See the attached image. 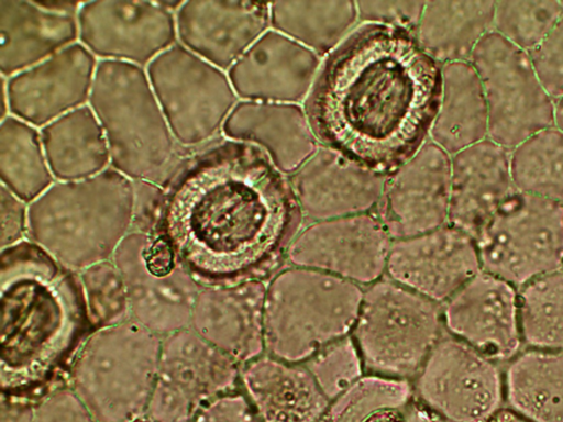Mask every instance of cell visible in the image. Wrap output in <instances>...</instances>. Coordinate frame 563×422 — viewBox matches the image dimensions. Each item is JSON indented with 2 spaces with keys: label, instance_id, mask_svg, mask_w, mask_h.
<instances>
[{
  "label": "cell",
  "instance_id": "ab89813d",
  "mask_svg": "<svg viewBox=\"0 0 563 422\" xmlns=\"http://www.w3.org/2000/svg\"><path fill=\"white\" fill-rule=\"evenodd\" d=\"M361 357L355 342L345 336L320 349L305 366L332 402L363 377Z\"/></svg>",
  "mask_w": 563,
  "mask_h": 422
},
{
  "label": "cell",
  "instance_id": "7c38bea8",
  "mask_svg": "<svg viewBox=\"0 0 563 422\" xmlns=\"http://www.w3.org/2000/svg\"><path fill=\"white\" fill-rule=\"evenodd\" d=\"M239 380L240 365L190 327L167 334L146 419L191 422L206 402L233 390Z\"/></svg>",
  "mask_w": 563,
  "mask_h": 422
},
{
  "label": "cell",
  "instance_id": "9c48e42d",
  "mask_svg": "<svg viewBox=\"0 0 563 422\" xmlns=\"http://www.w3.org/2000/svg\"><path fill=\"white\" fill-rule=\"evenodd\" d=\"M475 243L482 270L512 286L563 269V204L517 190Z\"/></svg>",
  "mask_w": 563,
  "mask_h": 422
},
{
  "label": "cell",
  "instance_id": "3957f363",
  "mask_svg": "<svg viewBox=\"0 0 563 422\" xmlns=\"http://www.w3.org/2000/svg\"><path fill=\"white\" fill-rule=\"evenodd\" d=\"M91 332L78 271L29 238L1 248L2 396L29 398L64 380Z\"/></svg>",
  "mask_w": 563,
  "mask_h": 422
},
{
  "label": "cell",
  "instance_id": "d6a6232c",
  "mask_svg": "<svg viewBox=\"0 0 563 422\" xmlns=\"http://www.w3.org/2000/svg\"><path fill=\"white\" fill-rule=\"evenodd\" d=\"M511 411L528 422H563V351H530L506 373Z\"/></svg>",
  "mask_w": 563,
  "mask_h": 422
},
{
  "label": "cell",
  "instance_id": "ba28073f",
  "mask_svg": "<svg viewBox=\"0 0 563 422\" xmlns=\"http://www.w3.org/2000/svg\"><path fill=\"white\" fill-rule=\"evenodd\" d=\"M354 335L367 368L410 377L440 338V309L390 278L378 279L363 293Z\"/></svg>",
  "mask_w": 563,
  "mask_h": 422
},
{
  "label": "cell",
  "instance_id": "6da1fadb",
  "mask_svg": "<svg viewBox=\"0 0 563 422\" xmlns=\"http://www.w3.org/2000/svg\"><path fill=\"white\" fill-rule=\"evenodd\" d=\"M161 187L156 234L202 287L264 280L302 229L289 177L257 146L223 135L191 148Z\"/></svg>",
  "mask_w": 563,
  "mask_h": 422
},
{
  "label": "cell",
  "instance_id": "f6af8a7d",
  "mask_svg": "<svg viewBox=\"0 0 563 422\" xmlns=\"http://www.w3.org/2000/svg\"><path fill=\"white\" fill-rule=\"evenodd\" d=\"M191 422H260L249 400L234 389L206 402Z\"/></svg>",
  "mask_w": 563,
  "mask_h": 422
},
{
  "label": "cell",
  "instance_id": "f907efd6",
  "mask_svg": "<svg viewBox=\"0 0 563 422\" xmlns=\"http://www.w3.org/2000/svg\"><path fill=\"white\" fill-rule=\"evenodd\" d=\"M7 80H8L7 77L1 76V113H0L1 120L5 119L8 115H10Z\"/></svg>",
  "mask_w": 563,
  "mask_h": 422
},
{
  "label": "cell",
  "instance_id": "7a4b0ae2",
  "mask_svg": "<svg viewBox=\"0 0 563 422\" xmlns=\"http://www.w3.org/2000/svg\"><path fill=\"white\" fill-rule=\"evenodd\" d=\"M441 70L413 33L363 23L322 64L306 112L321 145L387 175L428 141Z\"/></svg>",
  "mask_w": 563,
  "mask_h": 422
},
{
  "label": "cell",
  "instance_id": "7dc6e473",
  "mask_svg": "<svg viewBox=\"0 0 563 422\" xmlns=\"http://www.w3.org/2000/svg\"><path fill=\"white\" fill-rule=\"evenodd\" d=\"M34 402L29 398L7 397L1 398V422H32Z\"/></svg>",
  "mask_w": 563,
  "mask_h": 422
},
{
  "label": "cell",
  "instance_id": "e0dca14e",
  "mask_svg": "<svg viewBox=\"0 0 563 422\" xmlns=\"http://www.w3.org/2000/svg\"><path fill=\"white\" fill-rule=\"evenodd\" d=\"M481 270L474 238L450 224L394 240L386 265L388 278L437 303L450 299Z\"/></svg>",
  "mask_w": 563,
  "mask_h": 422
},
{
  "label": "cell",
  "instance_id": "52a82bcc",
  "mask_svg": "<svg viewBox=\"0 0 563 422\" xmlns=\"http://www.w3.org/2000/svg\"><path fill=\"white\" fill-rule=\"evenodd\" d=\"M363 289L352 281L291 266L267 281L265 349L286 363L306 362L354 329Z\"/></svg>",
  "mask_w": 563,
  "mask_h": 422
},
{
  "label": "cell",
  "instance_id": "836d02e7",
  "mask_svg": "<svg viewBox=\"0 0 563 422\" xmlns=\"http://www.w3.org/2000/svg\"><path fill=\"white\" fill-rule=\"evenodd\" d=\"M273 30L311 49L320 57L334 52L358 20L355 1H275L269 8Z\"/></svg>",
  "mask_w": 563,
  "mask_h": 422
},
{
  "label": "cell",
  "instance_id": "2e32d148",
  "mask_svg": "<svg viewBox=\"0 0 563 422\" xmlns=\"http://www.w3.org/2000/svg\"><path fill=\"white\" fill-rule=\"evenodd\" d=\"M79 40L95 56L147 66L177 41L176 14L158 1L82 2Z\"/></svg>",
  "mask_w": 563,
  "mask_h": 422
},
{
  "label": "cell",
  "instance_id": "8fae6325",
  "mask_svg": "<svg viewBox=\"0 0 563 422\" xmlns=\"http://www.w3.org/2000/svg\"><path fill=\"white\" fill-rule=\"evenodd\" d=\"M470 63L488 108V138L511 151L553 125L554 100L527 52L493 31L478 43Z\"/></svg>",
  "mask_w": 563,
  "mask_h": 422
},
{
  "label": "cell",
  "instance_id": "8d00e7d4",
  "mask_svg": "<svg viewBox=\"0 0 563 422\" xmlns=\"http://www.w3.org/2000/svg\"><path fill=\"white\" fill-rule=\"evenodd\" d=\"M521 337L531 346L563 351V269L541 275L518 293Z\"/></svg>",
  "mask_w": 563,
  "mask_h": 422
},
{
  "label": "cell",
  "instance_id": "4dcf8cb0",
  "mask_svg": "<svg viewBox=\"0 0 563 422\" xmlns=\"http://www.w3.org/2000/svg\"><path fill=\"white\" fill-rule=\"evenodd\" d=\"M44 153L55 179L93 177L111 164L104 131L90 106L77 108L41 129Z\"/></svg>",
  "mask_w": 563,
  "mask_h": 422
},
{
  "label": "cell",
  "instance_id": "816d5d0a",
  "mask_svg": "<svg viewBox=\"0 0 563 422\" xmlns=\"http://www.w3.org/2000/svg\"><path fill=\"white\" fill-rule=\"evenodd\" d=\"M136 422H151V421H150V420H147V419H142V420H139V421H136Z\"/></svg>",
  "mask_w": 563,
  "mask_h": 422
},
{
  "label": "cell",
  "instance_id": "83f0119b",
  "mask_svg": "<svg viewBox=\"0 0 563 422\" xmlns=\"http://www.w3.org/2000/svg\"><path fill=\"white\" fill-rule=\"evenodd\" d=\"M77 38V15L53 12L33 1L0 0L1 76L31 68Z\"/></svg>",
  "mask_w": 563,
  "mask_h": 422
},
{
  "label": "cell",
  "instance_id": "4316f807",
  "mask_svg": "<svg viewBox=\"0 0 563 422\" xmlns=\"http://www.w3.org/2000/svg\"><path fill=\"white\" fill-rule=\"evenodd\" d=\"M240 380L261 422H321L331 404L305 365L272 356L243 364Z\"/></svg>",
  "mask_w": 563,
  "mask_h": 422
},
{
  "label": "cell",
  "instance_id": "c3c4849f",
  "mask_svg": "<svg viewBox=\"0 0 563 422\" xmlns=\"http://www.w3.org/2000/svg\"><path fill=\"white\" fill-rule=\"evenodd\" d=\"M488 422H528L511 410L500 409Z\"/></svg>",
  "mask_w": 563,
  "mask_h": 422
},
{
  "label": "cell",
  "instance_id": "bcb514c9",
  "mask_svg": "<svg viewBox=\"0 0 563 422\" xmlns=\"http://www.w3.org/2000/svg\"><path fill=\"white\" fill-rule=\"evenodd\" d=\"M1 248L25 240L27 235L29 204L5 186L0 189Z\"/></svg>",
  "mask_w": 563,
  "mask_h": 422
},
{
  "label": "cell",
  "instance_id": "5bb4252c",
  "mask_svg": "<svg viewBox=\"0 0 563 422\" xmlns=\"http://www.w3.org/2000/svg\"><path fill=\"white\" fill-rule=\"evenodd\" d=\"M391 242L376 214H357L302 226L286 259L357 285L373 284L386 271Z\"/></svg>",
  "mask_w": 563,
  "mask_h": 422
},
{
  "label": "cell",
  "instance_id": "f35d334b",
  "mask_svg": "<svg viewBox=\"0 0 563 422\" xmlns=\"http://www.w3.org/2000/svg\"><path fill=\"white\" fill-rule=\"evenodd\" d=\"M78 274L93 331L131 320L125 284L112 258L91 265Z\"/></svg>",
  "mask_w": 563,
  "mask_h": 422
},
{
  "label": "cell",
  "instance_id": "b9f144b4",
  "mask_svg": "<svg viewBox=\"0 0 563 422\" xmlns=\"http://www.w3.org/2000/svg\"><path fill=\"white\" fill-rule=\"evenodd\" d=\"M533 68L542 86L553 100L563 95V15L529 53Z\"/></svg>",
  "mask_w": 563,
  "mask_h": 422
},
{
  "label": "cell",
  "instance_id": "74e56055",
  "mask_svg": "<svg viewBox=\"0 0 563 422\" xmlns=\"http://www.w3.org/2000/svg\"><path fill=\"white\" fill-rule=\"evenodd\" d=\"M562 15L561 1H496L494 32L529 54Z\"/></svg>",
  "mask_w": 563,
  "mask_h": 422
},
{
  "label": "cell",
  "instance_id": "ee69618b",
  "mask_svg": "<svg viewBox=\"0 0 563 422\" xmlns=\"http://www.w3.org/2000/svg\"><path fill=\"white\" fill-rule=\"evenodd\" d=\"M134 186V213L132 231L156 234L161 223L165 190L146 180H132Z\"/></svg>",
  "mask_w": 563,
  "mask_h": 422
},
{
  "label": "cell",
  "instance_id": "5b68a950",
  "mask_svg": "<svg viewBox=\"0 0 563 422\" xmlns=\"http://www.w3.org/2000/svg\"><path fill=\"white\" fill-rule=\"evenodd\" d=\"M89 106L109 145L111 167L162 186L194 147L174 137L143 67L98 62Z\"/></svg>",
  "mask_w": 563,
  "mask_h": 422
},
{
  "label": "cell",
  "instance_id": "484cf974",
  "mask_svg": "<svg viewBox=\"0 0 563 422\" xmlns=\"http://www.w3.org/2000/svg\"><path fill=\"white\" fill-rule=\"evenodd\" d=\"M222 134L257 146L287 177L320 147L306 110L296 103L240 100L227 118Z\"/></svg>",
  "mask_w": 563,
  "mask_h": 422
},
{
  "label": "cell",
  "instance_id": "1f68e13d",
  "mask_svg": "<svg viewBox=\"0 0 563 422\" xmlns=\"http://www.w3.org/2000/svg\"><path fill=\"white\" fill-rule=\"evenodd\" d=\"M321 422H443L401 378L362 377L333 400Z\"/></svg>",
  "mask_w": 563,
  "mask_h": 422
},
{
  "label": "cell",
  "instance_id": "4fadbf2b",
  "mask_svg": "<svg viewBox=\"0 0 563 422\" xmlns=\"http://www.w3.org/2000/svg\"><path fill=\"white\" fill-rule=\"evenodd\" d=\"M418 400L443 422H488L503 388L490 358L463 341L440 337L417 374Z\"/></svg>",
  "mask_w": 563,
  "mask_h": 422
},
{
  "label": "cell",
  "instance_id": "cb8c5ba5",
  "mask_svg": "<svg viewBox=\"0 0 563 422\" xmlns=\"http://www.w3.org/2000/svg\"><path fill=\"white\" fill-rule=\"evenodd\" d=\"M144 233L131 231L112 260L125 284L131 319L162 336L187 329L202 286L181 265L167 276L150 273L142 259Z\"/></svg>",
  "mask_w": 563,
  "mask_h": 422
},
{
  "label": "cell",
  "instance_id": "60d3db41",
  "mask_svg": "<svg viewBox=\"0 0 563 422\" xmlns=\"http://www.w3.org/2000/svg\"><path fill=\"white\" fill-rule=\"evenodd\" d=\"M358 20L416 33L426 5L422 0H362L355 1Z\"/></svg>",
  "mask_w": 563,
  "mask_h": 422
},
{
  "label": "cell",
  "instance_id": "603a6c76",
  "mask_svg": "<svg viewBox=\"0 0 563 422\" xmlns=\"http://www.w3.org/2000/svg\"><path fill=\"white\" fill-rule=\"evenodd\" d=\"M267 282L251 279L199 291L189 327L240 366L262 356Z\"/></svg>",
  "mask_w": 563,
  "mask_h": 422
},
{
  "label": "cell",
  "instance_id": "681fc988",
  "mask_svg": "<svg viewBox=\"0 0 563 422\" xmlns=\"http://www.w3.org/2000/svg\"><path fill=\"white\" fill-rule=\"evenodd\" d=\"M553 126L563 133V95L554 100Z\"/></svg>",
  "mask_w": 563,
  "mask_h": 422
},
{
  "label": "cell",
  "instance_id": "f546056e",
  "mask_svg": "<svg viewBox=\"0 0 563 422\" xmlns=\"http://www.w3.org/2000/svg\"><path fill=\"white\" fill-rule=\"evenodd\" d=\"M496 1H426L415 36L441 66L470 62L478 43L494 31Z\"/></svg>",
  "mask_w": 563,
  "mask_h": 422
},
{
  "label": "cell",
  "instance_id": "e575fe53",
  "mask_svg": "<svg viewBox=\"0 0 563 422\" xmlns=\"http://www.w3.org/2000/svg\"><path fill=\"white\" fill-rule=\"evenodd\" d=\"M1 185L30 204L53 184L41 132L35 126L8 115L0 127Z\"/></svg>",
  "mask_w": 563,
  "mask_h": 422
},
{
  "label": "cell",
  "instance_id": "ffe728a7",
  "mask_svg": "<svg viewBox=\"0 0 563 422\" xmlns=\"http://www.w3.org/2000/svg\"><path fill=\"white\" fill-rule=\"evenodd\" d=\"M448 330L490 359L505 360L521 345L518 293L506 280L481 270L445 301Z\"/></svg>",
  "mask_w": 563,
  "mask_h": 422
},
{
  "label": "cell",
  "instance_id": "44dd1931",
  "mask_svg": "<svg viewBox=\"0 0 563 422\" xmlns=\"http://www.w3.org/2000/svg\"><path fill=\"white\" fill-rule=\"evenodd\" d=\"M321 67L318 54L269 29L231 66L228 77L241 100L299 104Z\"/></svg>",
  "mask_w": 563,
  "mask_h": 422
},
{
  "label": "cell",
  "instance_id": "9a60e30c",
  "mask_svg": "<svg viewBox=\"0 0 563 422\" xmlns=\"http://www.w3.org/2000/svg\"><path fill=\"white\" fill-rule=\"evenodd\" d=\"M451 155L427 141L386 175L375 210L390 238L418 236L448 224Z\"/></svg>",
  "mask_w": 563,
  "mask_h": 422
},
{
  "label": "cell",
  "instance_id": "8992f818",
  "mask_svg": "<svg viewBox=\"0 0 563 422\" xmlns=\"http://www.w3.org/2000/svg\"><path fill=\"white\" fill-rule=\"evenodd\" d=\"M162 335L134 320L89 334L64 381L97 422L142 420L155 387Z\"/></svg>",
  "mask_w": 563,
  "mask_h": 422
},
{
  "label": "cell",
  "instance_id": "7402d4cb",
  "mask_svg": "<svg viewBox=\"0 0 563 422\" xmlns=\"http://www.w3.org/2000/svg\"><path fill=\"white\" fill-rule=\"evenodd\" d=\"M271 3L190 0L176 12L179 43L205 60L229 70L271 26Z\"/></svg>",
  "mask_w": 563,
  "mask_h": 422
},
{
  "label": "cell",
  "instance_id": "d590c367",
  "mask_svg": "<svg viewBox=\"0 0 563 422\" xmlns=\"http://www.w3.org/2000/svg\"><path fill=\"white\" fill-rule=\"evenodd\" d=\"M516 189L563 204V133L553 125L510 151Z\"/></svg>",
  "mask_w": 563,
  "mask_h": 422
},
{
  "label": "cell",
  "instance_id": "7bdbcfd3",
  "mask_svg": "<svg viewBox=\"0 0 563 422\" xmlns=\"http://www.w3.org/2000/svg\"><path fill=\"white\" fill-rule=\"evenodd\" d=\"M32 422H97L76 392L63 381L34 402Z\"/></svg>",
  "mask_w": 563,
  "mask_h": 422
},
{
  "label": "cell",
  "instance_id": "d4e9b609",
  "mask_svg": "<svg viewBox=\"0 0 563 422\" xmlns=\"http://www.w3.org/2000/svg\"><path fill=\"white\" fill-rule=\"evenodd\" d=\"M516 191L509 149L488 137L468 146L451 156L448 224L475 241Z\"/></svg>",
  "mask_w": 563,
  "mask_h": 422
},
{
  "label": "cell",
  "instance_id": "f1b7e54d",
  "mask_svg": "<svg viewBox=\"0 0 563 422\" xmlns=\"http://www.w3.org/2000/svg\"><path fill=\"white\" fill-rule=\"evenodd\" d=\"M429 136L451 156L488 137V108L470 62L442 66L440 102Z\"/></svg>",
  "mask_w": 563,
  "mask_h": 422
},
{
  "label": "cell",
  "instance_id": "30bf717a",
  "mask_svg": "<svg viewBox=\"0 0 563 422\" xmlns=\"http://www.w3.org/2000/svg\"><path fill=\"white\" fill-rule=\"evenodd\" d=\"M146 74L180 145L198 147L221 135L239 102L228 74L179 42L155 57Z\"/></svg>",
  "mask_w": 563,
  "mask_h": 422
},
{
  "label": "cell",
  "instance_id": "d6986e66",
  "mask_svg": "<svg viewBox=\"0 0 563 422\" xmlns=\"http://www.w3.org/2000/svg\"><path fill=\"white\" fill-rule=\"evenodd\" d=\"M386 175L321 145L289 177L303 220L310 223L374 213Z\"/></svg>",
  "mask_w": 563,
  "mask_h": 422
},
{
  "label": "cell",
  "instance_id": "277c9868",
  "mask_svg": "<svg viewBox=\"0 0 563 422\" xmlns=\"http://www.w3.org/2000/svg\"><path fill=\"white\" fill-rule=\"evenodd\" d=\"M133 181L109 167L82 180L54 182L29 204L27 238L80 271L111 259L132 231Z\"/></svg>",
  "mask_w": 563,
  "mask_h": 422
},
{
  "label": "cell",
  "instance_id": "ac0fdd59",
  "mask_svg": "<svg viewBox=\"0 0 563 422\" xmlns=\"http://www.w3.org/2000/svg\"><path fill=\"white\" fill-rule=\"evenodd\" d=\"M98 62L74 43L44 62L9 77V112L35 127L89 102Z\"/></svg>",
  "mask_w": 563,
  "mask_h": 422
}]
</instances>
